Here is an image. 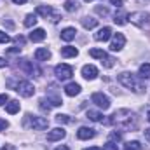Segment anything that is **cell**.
I'll return each instance as SVG.
<instances>
[{"label": "cell", "mask_w": 150, "mask_h": 150, "mask_svg": "<svg viewBox=\"0 0 150 150\" xmlns=\"http://www.w3.org/2000/svg\"><path fill=\"white\" fill-rule=\"evenodd\" d=\"M77 54H79L77 47H72V45H67V47L61 49V56H63V58H75Z\"/></svg>", "instance_id": "18"}, {"label": "cell", "mask_w": 150, "mask_h": 150, "mask_svg": "<svg viewBox=\"0 0 150 150\" xmlns=\"http://www.w3.org/2000/svg\"><path fill=\"white\" fill-rule=\"evenodd\" d=\"M0 150H16V149H14L12 145H5V147H2Z\"/></svg>", "instance_id": "41"}, {"label": "cell", "mask_w": 150, "mask_h": 150, "mask_svg": "<svg viewBox=\"0 0 150 150\" xmlns=\"http://www.w3.org/2000/svg\"><path fill=\"white\" fill-rule=\"evenodd\" d=\"M54 74H56V77H58L59 80H68V79H72V75H74V68H72L70 65L61 63V65H56V67H54Z\"/></svg>", "instance_id": "6"}, {"label": "cell", "mask_w": 150, "mask_h": 150, "mask_svg": "<svg viewBox=\"0 0 150 150\" xmlns=\"http://www.w3.org/2000/svg\"><path fill=\"white\" fill-rule=\"evenodd\" d=\"M140 77L142 79H150V63L140 65Z\"/></svg>", "instance_id": "24"}, {"label": "cell", "mask_w": 150, "mask_h": 150, "mask_svg": "<svg viewBox=\"0 0 150 150\" xmlns=\"http://www.w3.org/2000/svg\"><path fill=\"white\" fill-rule=\"evenodd\" d=\"M147 2H150V0H147Z\"/></svg>", "instance_id": "47"}, {"label": "cell", "mask_w": 150, "mask_h": 150, "mask_svg": "<svg viewBox=\"0 0 150 150\" xmlns=\"http://www.w3.org/2000/svg\"><path fill=\"white\" fill-rule=\"evenodd\" d=\"M19 51H21V47H11L7 52H9V54H14V52H19Z\"/></svg>", "instance_id": "38"}, {"label": "cell", "mask_w": 150, "mask_h": 150, "mask_svg": "<svg viewBox=\"0 0 150 150\" xmlns=\"http://www.w3.org/2000/svg\"><path fill=\"white\" fill-rule=\"evenodd\" d=\"M16 91H18L21 96L30 98V96H33L35 87H33V84H32V82H28V80H19V82L16 84Z\"/></svg>", "instance_id": "7"}, {"label": "cell", "mask_w": 150, "mask_h": 150, "mask_svg": "<svg viewBox=\"0 0 150 150\" xmlns=\"http://www.w3.org/2000/svg\"><path fill=\"white\" fill-rule=\"evenodd\" d=\"M96 136V131L93 127H80L77 131V138L79 140H89V138H94Z\"/></svg>", "instance_id": "13"}, {"label": "cell", "mask_w": 150, "mask_h": 150, "mask_svg": "<svg viewBox=\"0 0 150 150\" xmlns=\"http://www.w3.org/2000/svg\"><path fill=\"white\" fill-rule=\"evenodd\" d=\"M56 150H70V149H68V147H58Z\"/></svg>", "instance_id": "44"}, {"label": "cell", "mask_w": 150, "mask_h": 150, "mask_svg": "<svg viewBox=\"0 0 150 150\" xmlns=\"http://www.w3.org/2000/svg\"><path fill=\"white\" fill-rule=\"evenodd\" d=\"M65 136H67V131H65L63 127H54V129L49 131L47 142H58V140H63Z\"/></svg>", "instance_id": "9"}, {"label": "cell", "mask_w": 150, "mask_h": 150, "mask_svg": "<svg viewBox=\"0 0 150 150\" xmlns=\"http://www.w3.org/2000/svg\"><path fill=\"white\" fill-rule=\"evenodd\" d=\"M37 14L42 16V18H49V16H52V7H49V5H38Z\"/></svg>", "instance_id": "20"}, {"label": "cell", "mask_w": 150, "mask_h": 150, "mask_svg": "<svg viewBox=\"0 0 150 150\" xmlns=\"http://www.w3.org/2000/svg\"><path fill=\"white\" fill-rule=\"evenodd\" d=\"M86 150H101V149H98V147H91V149H86Z\"/></svg>", "instance_id": "45"}, {"label": "cell", "mask_w": 150, "mask_h": 150, "mask_svg": "<svg viewBox=\"0 0 150 150\" xmlns=\"http://www.w3.org/2000/svg\"><path fill=\"white\" fill-rule=\"evenodd\" d=\"M7 127H9V122L4 120V119H0V131H5Z\"/></svg>", "instance_id": "33"}, {"label": "cell", "mask_w": 150, "mask_h": 150, "mask_svg": "<svg viewBox=\"0 0 150 150\" xmlns=\"http://www.w3.org/2000/svg\"><path fill=\"white\" fill-rule=\"evenodd\" d=\"M37 14H28L26 16V19H25V26L26 28H32V26H35L37 25Z\"/></svg>", "instance_id": "25"}, {"label": "cell", "mask_w": 150, "mask_h": 150, "mask_svg": "<svg viewBox=\"0 0 150 150\" xmlns=\"http://www.w3.org/2000/svg\"><path fill=\"white\" fill-rule=\"evenodd\" d=\"M110 4H112V5H115V7H122L124 0H110Z\"/></svg>", "instance_id": "36"}, {"label": "cell", "mask_w": 150, "mask_h": 150, "mask_svg": "<svg viewBox=\"0 0 150 150\" xmlns=\"http://www.w3.org/2000/svg\"><path fill=\"white\" fill-rule=\"evenodd\" d=\"M14 40H16V44H19V45H25V38H23V37H19V35H18Z\"/></svg>", "instance_id": "37"}, {"label": "cell", "mask_w": 150, "mask_h": 150, "mask_svg": "<svg viewBox=\"0 0 150 150\" xmlns=\"http://www.w3.org/2000/svg\"><path fill=\"white\" fill-rule=\"evenodd\" d=\"M103 150H119V149H117V145L113 142H108L107 145H103Z\"/></svg>", "instance_id": "31"}, {"label": "cell", "mask_w": 150, "mask_h": 150, "mask_svg": "<svg viewBox=\"0 0 150 150\" xmlns=\"http://www.w3.org/2000/svg\"><path fill=\"white\" fill-rule=\"evenodd\" d=\"M44 38H45V30H42V28H37V30H33L30 33V40L32 42H42Z\"/></svg>", "instance_id": "16"}, {"label": "cell", "mask_w": 150, "mask_h": 150, "mask_svg": "<svg viewBox=\"0 0 150 150\" xmlns=\"http://www.w3.org/2000/svg\"><path fill=\"white\" fill-rule=\"evenodd\" d=\"M40 108H42L44 112H49V110H51V107L45 105V100H40Z\"/></svg>", "instance_id": "32"}, {"label": "cell", "mask_w": 150, "mask_h": 150, "mask_svg": "<svg viewBox=\"0 0 150 150\" xmlns=\"http://www.w3.org/2000/svg\"><path fill=\"white\" fill-rule=\"evenodd\" d=\"M82 77L87 79V80H93L98 77V68L94 65H84L82 67Z\"/></svg>", "instance_id": "11"}, {"label": "cell", "mask_w": 150, "mask_h": 150, "mask_svg": "<svg viewBox=\"0 0 150 150\" xmlns=\"http://www.w3.org/2000/svg\"><path fill=\"white\" fill-rule=\"evenodd\" d=\"M56 122H59V124H68V122H72V119H70L68 115H65V113H58V115H56Z\"/></svg>", "instance_id": "28"}, {"label": "cell", "mask_w": 150, "mask_h": 150, "mask_svg": "<svg viewBox=\"0 0 150 150\" xmlns=\"http://www.w3.org/2000/svg\"><path fill=\"white\" fill-rule=\"evenodd\" d=\"M96 12H98V14H103V16H107V14H108V11H107L105 7H96Z\"/></svg>", "instance_id": "34"}, {"label": "cell", "mask_w": 150, "mask_h": 150, "mask_svg": "<svg viewBox=\"0 0 150 150\" xmlns=\"http://www.w3.org/2000/svg\"><path fill=\"white\" fill-rule=\"evenodd\" d=\"M77 7H79V4H77L75 0H67V2H65V11H68V12L77 11Z\"/></svg>", "instance_id": "27"}, {"label": "cell", "mask_w": 150, "mask_h": 150, "mask_svg": "<svg viewBox=\"0 0 150 150\" xmlns=\"http://www.w3.org/2000/svg\"><path fill=\"white\" fill-rule=\"evenodd\" d=\"M65 93H67L68 96H77V94L80 93V86H79L77 82H70V84H67Z\"/></svg>", "instance_id": "15"}, {"label": "cell", "mask_w": 150, "mask_h": 150, "mask_svg": "<svg viewBox=\"0 0 150 150\" xmlns=\"http://www.w3.org/2000/svg\"><path fill=\"white\" fill-rule=\"evenodd\" d=\"M26 117H28V122H30V127L32 129L42 131V129H47L49 127V120L45 117H38V115H26Z\"/></svg>", "instance_id": "5"}, {"label": "cell", "mask_w": 150, "mask_h": 150, "mask_svg": "<svg viewBox=\"0 0 150 150\" xmlns=\"http://www.w3.org/2000/svg\"><path fill=\"white\" fill-rule=\"evenodd\" d=\"M89 56L91 58H98V59H101V63H103V67L105 68H112L113 67V58H110L105 51H101V49H91L89 51Z\"/></svg>", "instance_id": "4"}, {"label": "cell", "mask_w": 150, "mask_h": 150, "mask_svg": "<svg viewBox=\"0 0 150 150\" xmlns=\"http://www.w3.org/2000/svg\"><path fill=\"white\" fill-rule=\"evenodd\" d=\"M5 110H7V113H18L19 112V101H16V100H12V101H9L7 103V107H5Z\"/></svg>", "instance_id": "22"}, {"label": "cell", "mask_w": 150, "mask_h": 150, "mask_svg": "<svg viewBox=\"0 0 150 150\" xmlns=\"http://www.w3.org/2000/svg\"><path fill=\"white\" fill-rule=\"evenodd\" d=\"M113 21H115L117 25H126V21H127V14H126L124 11H119V12H115Z\"/></svg>", "instance_id": "21"}, {"label": "cell", "mask_w": 150, "mask_h": 150, "mask_svg": "<svg viewBox=\"0 0 150 150\" xmlns=\"http://www.w3.org/2000/svg\"><path fill=\"white\" fill-rule=\"evenodd\" d=\"M124 150H142V143L140 142H127L126 145H124Z\"/></svg>", "instance_id": "26"}, {"label": "cell", "mask_w": 150, "mask_h": 150, "mask_svg": "<svg viewBox=\"0 0 150 150\" xmlns=\"http://www.w3.org/2000/svg\"><path fill=\"white\" fill-rule=\"evenodd\" d=\"M7 42H11V37H9L5 32L0 30V44H7Z\"/></svg>", "instance_id": "30"}, {"label": "cell", "mask_w": 150, "mask_h": 150, "mask_svg": "<svg viewBox=\"0 0 150 150\" xmlns=\"http://www.w3.org/2000/svg\"><path fill=\"white\" fill-rule=\"evenodd\" d=\"M86 115H87V119H91V120H94V122L103 120V113L96 112V110H87V112H86Z\"/></svg>", "instance_id": "23"}, {"label": "cell", "mask_w": 150, "mask_h": 150, "mask_svg": "<svg viewBox=\"0 0 150 150\" xmlns=\"http://www.w3.org/2000/svg\"><path fill=\"white\" fill-rule=\"evenodd\" d=\"M110 140H112V142H120V140H122V133L112 131V133H110Z\"/></svg>", "instance_id": "29"}, {"label": "cell", "mask_w": 150, "mask_h": 150, "mask_svg": "<svg viewBox=\"0 0 150 150\" xmlns=\"http://www.w3.org/2000/svg\"><path fill=\"white\" fill-rule=\"evenodd\" d=\"M147 120H149V122H150V107H149V108H147Z\"/></svg>", "instance_id": "43"}, {"label": "cell", "mask_w": 150, "mask_h": 150, "mask_svg": "<svg viewBox=\"0 0 150 150\" xmlns=\"http://www.w3.org/2000/svg\"><path fill=\"white\" fill-rule=\"evenodd\" d=\"M105 122H107V124H115V126H119V127H122V129L133 131V129H136V126H138V117L134 115V112L122 108V110H117V112L113 113L108 120H105Z\"/></svg>", "instance_id": "1"}, {"label": "cell", "mask_w": 150, "mask_h": 150, "mask_svg": "<svg viewBox=\"0 0 150 150\" xmlns=\"http://www.w3.org/2000/svg\"><path fill=\"white\" fill-rule=\"evenodd\" d=\"M86 2H93V0H86Z\"/></svg>", "instance_id": "46"}, {"label": "cell", "mask_w": 150, "mask_h": 150, "mask_svg": "<svg viewBox=\"0 0 150 150\" xmlns=\"http://www.w3.org/2000/svg\"><path fill=\"white\" fill-rule=\"evenodd\" d=\"M143 133H145V140H147V142L150 143V127H149V129H145Z\"/></svg>", "instance_id": "39"}, {"label": "cell", "mask_w": 150, "mask_h": 150, "mask_svg": "<svg viewBox=\"0 0 150 150\" xmlns=\"http://www.w3.org/2000/svg\"><path fill=\"white\" fill-rule=\"evenodd\" d=\"M82 26H84L86 30H93V28H96V26H98V19L86 16V18H82Z\"/></svg>", "instance_id": "17"}, {"label": "cell", "mask_w": 150, "mask_h": 150, "mask_svg": "<svg viewBox=\"0 0 150 150\" xmlns=\"http://www.w3.org/2000/svg\"><path fill=\"white\" fill-rule=\"evenodd\" d=\"M117 79H119V82H120L124 87H127V89H131V91H134V93H142V91H143V87H142L140 80L136 79V75L129 74V72H122Z\"/></svg>", "instance_id": "2"}, {"label": "cell", "mask_w": 150, "mask_h": 150, "mask_svg": "<svg viewBox=\"0 0 150 150\" xmlns=\"http://www.w3.org/2000/svg\"><path fill=\"white\" fill-rule=\"evenodd\" d=\"M124 44H126V37H124L122 33H115L112 44H110V49H112V51H120V49L124 47Z\"/></svg>", "instance_id": "12"}, {"label": "cell", "mask_w": 150, "mask_h": 150, "mask_svg": "<svg viewBox=\"0 0 150 150\" xmlns=\"http://www.w3.org/2000/svg\"><path fill=\"white\" fill-rule=\"evenodd\" d=\"M5 101H9V96H7V94L4 93V94H0V107H2V105H4Z\"/></svg>", "instance_id": "35"}, {"label": "cell", "mask_w": 150, "mask_h": 150, "mask_svg": "<svg viewBox=\"0 0 150 150\" xmlns=\"http://www.w3.org/2000/svg\"><path fill=\"white\" fill-rule=\"evenodd\" d=\"M110 37H112V28L110 26H103V28L98 30V33H94V40H98V42H107Z\"/></svg>", "instance_id": "10"}, {"label": "cell", "mask_w": 150, "mask_h": 150, "mask_svg": "<svg viewBox=\"0 0 150 150\" xmlns=\"http://www.w3.org/2000/svg\"><path fill=\"white\" fill-rule=\"evenodd\" d=\"M14 4H18V5H21V4H26V0H12Z\"/></svg>", "instance_id": "42"}, {"label": "cell", "mask_w": 150, "mask_h": 150, "mask_svg": "<svg viewBox=\"0 0 150 150\" xmlns=\"http://www.w3.org/2000/svg\"><path fill=\"white\" fill-rule=\"evenodd\" d=\"M75 35H77V30H75V28H65V30L61 32V38H63L65 42H70V40H74Z\"/></svg>", "instance_id": "19"}, {"label": "cell", "mask_w": 150, "mask_h": 150, "mask_svg": "<svg viewBox=\"0 0 150 150\" xmlns=\"http://www.w3.org/2000/svg\"><path fill=\"white\" fill-rule=\"evenodd\" d=\"M49 58H51V51L47 47H38L35 51V59L37 61H47Z\"/></svg>", "instance_id": "14"}, {"label": "cell", "mask_w": 150, "mask_h": 150, "mask_svg": "<svg viewBox=\"0 0 150 150\" xmlns=\"http://www.w3.org/2000/svg\"><path fill=\"white\" fill-rule=\"evenodd\" d=\"M127 19L133 23V25H136L138 28H142V30H149L150 28V14L149 12H133V14H127Z\"/></svg>", "instance_id": "3"}, {"label": "cell", "mask_w": 150, "mask_h": 150, "mask_svg": "<svg viewBox=\"0 0 150 150\" xmlns=\"http://www.w3.org/2000/svg\"><path fill=\"white\" fill-rule=\"evenodd\" d=\"M4 67H7V61L4 58H0V68H4Z\"/></svg>", "instance_id": "40"}, {"label": "cell", "mask_w": 150, "mask_h": 150, "mask_svg": "<svg viewBox=\"0 0 150 150\" xmlns=\"http://www.w3.org/2000/svg\"><path fill=\"white\" fill-rule=\"evenodd\" d=\"M91 101H93L98 108H101V110H108V108H110V98H108L107 94H103V93H94V94L91 96Z\"/></svg>", "instance_id": "8"}]
</instances>
